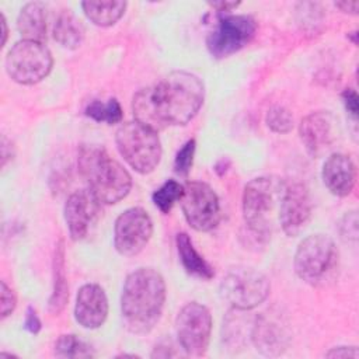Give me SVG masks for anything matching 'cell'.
Returning a JSON list of instances; mask_svg holds the SVG:
<instances>
[{
    "instance_id": "cell-16",
    "label": "cell",
    "mask_w": 359,
    "mask_h": 359,
    "mask_svg": "<svg viewBox=\"0 0 359 359\" xmlns=\"http://www.w3.org/2000/svg\"><path fill=\"white\" fill-rule=\"evenodd\" d=\"M108 316V299L104 289L95 283L83 285L79 289L74 317L76 321L88 330L101 327Z\"/></svg>"
},
{
    "instance_id": "cell-13",
    "label": "cell",
    "mask_w": 359,
    "mask_h": 359,
    "mask_svg": "<svg viewBox=\"0 0 359 359\" xmlns=\"http://www.w3.org/2000/svg\"><path fill=\"white\" fill-rule=\"evenodd\" d=\"M311 210L313 203L309 189L300 182L286 185L278 217L285 234L293 237L303 231L311 217Z\"/></svg>"
},
{
    "instance_id": "cell-34",
    "label": "cell",
    "mask_w": 359,
    "mask_h": 359,
    "mask_svg": "<svg viewBox=\"0 0 359 359\" xmlns=\"http://www.w3.org/2000/svg\"><path fill=\"white\" fill-rule=\"evenodd\" d=\"M209 6L217 11H231L240 6V1H210Z\"/></svg>"
},
{
    "instance_id": "cell-4",
    "label": "cell",
    "mask_w": 359,
    "mask_h": 359,
    "mask_svg": "<svg viewBox=\"0 0 359 359\" xmlns=\"http://www.w3.org/2000/svg\"><path fill=\"white\" fill-rule=\"evenodd\" d=\"M286 184L278 177L251 180L243 192V216L248 230L258 238H266L279 217L280 201Z\"/></svg>"
},
{
    "instance_id": "cell-7",
    "label": "cell",
    "mask_w": 359,
    "mask_h": 359,
    "mask_svg": "<svg viewBox=\"0 0 359 359\" xmlns=\"http://www.w3.org/2000/svg\"><path fill=\"white\" fill-rule=\"evenodd\" d=\"M53 59L43 42L18 41L6 56L7 74L20 84H35L52 70Z\"/></svg>"
},
{
    "instance_id": "cell-3",
    "label": "cell",
    "mask_w": 359,
    "mask_h": 359,
    "mask_svg": "<svg viewBox=\"0 0 359 359\" xmlns=\"http://www.w3.org/2000/svg\"><path fill=\"white\" fill-rule=\"evenodd\" d=\"M79 171L100 203H116L132 188L129 172L104 147L95 144H86L80 149Z\"/></svg>"
},
{
    "instance_id": "cell-2",
    "label": "cell",
    "mask_w": 359,
    "mask_h": 359,
    "mask_svg": "<svg viewBox=\"0 0 359 359\" xmlns=\"http://www.w3.org/2000/svg\"><path fill=\"white\" fill-rule=\"evenodd\" d=\"M165 302V282L153 268H139L128 275L121 310L126 328L135 334H146L157 324Z\"/></svg>"
},
{
    "instance_id": "cell-28",
    "label": "cell",
    "mask_w": 359,
    "mask_h": 359,
    "mask_svg": "<svg viewBox=\"0 0 359 359\" xmlns=\"http://www.w3.org/2000/svg\"><path fill=\"white\" fill-rule=\"evenodd\" d=\"M194 154H195V140L191 139L188 140L177 153L175 160H174V170L177 174L187 177L194 161Z\"/></svg>"
},
{
    "instance_id": "cell-9",
    "label": "cell",
    "mask_w": 359,
    "mask_h": 359,
    "mask_svg": "<svg viewBox=\"0 0 359 359\" xmlns=\"http://www.w3.org/2000/svg\"><path fill=\"white\" fill-rule=\"evenodd\" d=\"M181 208L187 222L196 231H210L219 224V198L205 182L192 181L184 185Z\"/></svg>"
},
{
    "instance_id": "cell-21",
    "label": "cell",
    "mask_w": 359,
    "mask_h": 359,
    "mask_svg": "<svg viewBox=\"0 0 359 359\" xmlns=\"http://www.w3.org/2000/svg\"><path fill=\"white\" fill-rule=\"evenodd\" d=\"M69 299V286L65 272V247L63 241H59L55 248L53 257V292L49 299V311L59 314Z\"/></svg>"
},
{
    "instance_id": "cell-19",
    "label": "cell",
    "mask_w": 359,
    "mask_h": 359,
    "mask_svg": "<svg viewBox=\"0 0 359 359\" xmlns=\"http://www.w3.org/2000/svg\"><path fill=\"white\" fill-rule=\"evenodd\" d=\"M39 1L25 4L17 18V28L22 39L43 42L46 38V13Z\"/></svg>"
},
{
    "instance_id": "cell-33",
    "label": "cell",
    "mask_w": 359,
    "mask_h": 359,
    "mask_svg": "<svg viewBox=\"0 0 359 359\" xmlns=\"http://www.w3.org/2000/svg\"><path fill=\"white\" fill-rule=\"evenodd\" d=\"M25 328L31 332V334H38L41 330V321L35 313V310L32 307H28L27 310V316H25Z\"/></svg>"
},
{
    "instance_id": "cell-26",
    "label": "cell",
    "mask_w": 359,
    "mask_h": 359,
    "mask_svg": "<svg viewBox=\"0 0 359 359\" xmlns=\"http://www.w3.org/2000/svg\"><path fill=\"white\" fill-rule=\"evenodd\" d=\"M184 185L177 182L175 180L165 181L158 189H156L151 195L153 203L160 209L163 213H168L174 203L182 198Z\"/></svg>"
},
{
    "instance_id": "cell-15",
    "label": "cell",
    "mask_w": 359,
    "mask_h": 359,
    "mask_svg": "<svg viewBox=\"0 0 359 359\" xmlns=\"http://www.w3.org/2000/svg\"><path fill=\"white\" fill-rule=\"evenodd\" d=\"M98 212L100 202L90 191H77L67 198L65 203V220L72 240L77 241L87 236Z\"/></svg>"
},
{
    "instance_id": "cell-1",
    "label": "cell",
    "mask_w": 359,
    "mask_h": 359,
    "mask_svg": "<svg viewBox=\"0 0 359 359\" xmlns=\"http://www.w3.org/2000/svg\"><path fill=\"white\" fill-rule=\"evenodd\" d=\"M205 98L201 79L188 72H172L158 83L139 90L132 101L135 121L154 132L187 125Z\"/></svg>"
},
{
    "instance_id": "cell-25",
    "label": "cell",
    "mask_w": 359,
    "mask_h": 359,
    "mask_svg": "<svg viewBox=\"0 0 359 359\" xmlns=\"http://www.w3.org/2000/svg\"><path fill=\"white\" fill-rule=\"evenodd\" d=\"M55 355L59 358H91L93 348L74 334L60 335L55 344Z\"/></svg>"
},
{
    "instance_id": "cell-29",
    "label": "cell",
    "mask_w": 359,
    "mask_h": 359,
    "mask_svg": "<svg viewBox=\"0 0 359 359\" xmlns=\"http://www.w3.org/2000/svg\"><path fill=\"white\" fill-rule=\"evenodd\" d=\"M0 314L1 318H6L13 313L17 304V299L14 292L6 285L4 280H1V289H0Z\"/></svg>"
},
{
    "instance_id": "cell-10",
    "label": "cell",
    "mask_w": 359,
    "mask_h": 359,
    "mask_svg": "<svg viewBox=\"0 0 359 359\" xmlns=\"http://www.w3.org/2000/svg\"><path fill=\"white\" fill-rule=\"evenodd\" d=\"M175 330L178 342L188 355H203L209 346L212 332L210 311L196 302L185 304L177 316Z\"/></svg>"
},
{
    "instance_id": "cell-6",
    "label": "cell",
    "mask_w": 359,
    "mask_h": 359,
    "mask_svg": "<svg viewBox=\"0 0 359 359\" xmlns=\"http://www.w3.org/2000/svg\"><path fill=\"white\" fill-rule=\"evenodd\" d=\"M115 142L125 161L140 174L151 172L161 160V143L157 132L136 121L121 125Z\"/></svg>"
},
{
    "instance_id": "cell-12",
    "label": "cell",
    "mask_w": 359,
    "mask_h": 359,
    "mask_svg": "<svg viewBox=\"0 0 359 359\" xmlns=\"http://www.w3.org/2000/svg\"><path fill=\"white\" fill-rule=\"evenodd\" d=\"M153 234V222L142 208H129L122 212L114 229L115 250L123 257L137 255Z\"/></svg>"
},
{
    "instance_id": "cell-30",
    "label": "cell",
    "mask_w": 359,
    "mask_h": 359,
    "mask_svg": "<svg viewBox=\"0 0 359 359\" xmlns=\"http://www.w3.org/2000/svg\"><path fill=\"white\" fill-rule=\"evenodd\" d=\"M341 237L346 241L358 238V216L355 212L345 215L344 220L341 222Z\"/></svg>"
},
{
    "instance_id": "cell-5",
    "label": "cell",
    "mask_w": 359,
    "mask_h": 359,
    "mask_svg": "<svg viewBox=\"0 0 359 359\" xmlns=\"http://www.w3.org/2000/svg\"><path fill=\"white\" fill-rule=\"evenodd\" d=\"M339 252L325 234H313L306 237L294 254V272L311 286H323L337 275Z\"/></svg>"
},
{
    "instance_id": "cell-18",
    "label": "cell",
    "mask_w": 359,
    "mask_h": 359,
    "mask_svg": "<svg viewBox=\"0 0 359 359\" xmlns=\"http://www.w3.org/2000/svg\"><path fill=\"white\" fill-rule=\"evenodd\" d=\"M251 339L257 351L266 356H278L287 346L289 335L286 328L275 318L259 317L251 330Z\"/></svg>"
},
{
    "instance_id": "cell-22",
    "label": "cell",
    "mask_w": 359,
    "mask_h": 359,
    "mask_svg": "<svg viewBox=\"0 0 359 359\" xmlns=\"http://www.w3.org/2000/svg\"><path fill=\"white\" fill-rule=\"evenodd\" d=\"M53 38L67 49H76L84 39V27L81 21L69 10L59 14L53 25Z\"/></svg>"
},
{
    "instance_id": "cell-17",
    "label": "cell",
    "mask_w": 359,
    "mask_h": 359,
    "mask_svg": "<svg viewBox=\"0 0 359 359\" xmlns=\"http://www.w3.org/2000/svg\"><path fill=\"white\" fill-rule=\"evenodd\" d=\"M323 181L331 194L349 195L356 181V168L351 157L342 153L331 154L323 165Z\"/></svg>"
},
{
    "instance_id": "cell-35",
    "label": "cell",
    "mask_w": 359,
    "mask_h": 359,
    "mask_svg": "<svg viewBox=\"0 0 359 359\" xmlns=\"http://www.w3.org/2000/svg\"><path fill=\"white\" fill-rule=\"evenodd\" d=\"M335 6L344 11V13H351V14H356L358 7H359V1H338L335 3Z\"/></svg>"
},
{
    "instance_id": "cell-24",
    "label": "cell",
    "mask_w": 359,
    "mask_h": 359,
    "mask_svg": "<svg viewBox=\"0 0 359 359\" xmlns=\"http://www.w3.org/2000/svg\"><path fill=\"white\" fill-rule=\"evenodd\" d=\"M86 115L97 122H105L108 125L118 123L122 119V108L118 100L109 98L107 101L94 100L86 108Z\"/></svg>"
},
{
    "instance_id": "cell-8",
    "label": "cell",
    "mask_w": 359,
    "mask_h": 359,
    "mask_svg": "<svg viewBox=\"0 0 359 359\" xmlns=\"http://www.w3.org/2000/svg\"><path fill=\"white\" fill-rule=\"evenodd\" d=\"M271 286L265 275L254 268H231L220 283L222 297L236 310L247 311L259 306L269 294Z\"/></svg>"
},
{
    "instance_id": "cell-36",
    "label": "cell",
    "mask_w": 359,
    "mask_h": 359,
    "mask_svg": "<svg viewBox=\"0 0 359 359\" xmlns=\"http://www.w3.org/2000/svg\"><path fill=\"white\" fill-rule=\"evenodd\" d=\"M0 18H1V27H3V45L6 43V39H7V25H6V18H4V15L1 14L0 15Z\"/></svg>"
},
{
    "instance_id": "cell-14",
    "label": "cell",
    "mask_w": 359,
    "mask_h": 359,
    "mask_svg": "<svg viewBox=\"0 0 359 359\" xmlns=\"http://www.w3.org/2000/svg\"><path fill=\"white\" fill-rule=\"evenodd\" d=\"M337 119L328 111H316L306 115L299 126L300 139L313 157L321 156L337 139Z\"/></svg>"
},
{
    "instance_id": "cell-20",
    "label": "cell",
    "mask_w": 359,
    "mask_h": 359,
    "mask_svg": "<svg viewBox=\"0 0 359 359\" xmlns=\"http://www.w3.org/2000/svg\"><path fill=\"white\" fill-rule=\"evenodd\" d=\"M177 250L180 254V259L185 271L196 278L209 280L213 278L215 271L210 264L195 250L192 240L187 233H178L177 238Z\"/></svg>"
},
{
    "instance_id": "cell-23",
    "label": "cell",
    "mask_w": 359,
    "mask_h": 359,
    "mask_svg": "<svg viewBox=\"0 0 359 359\" xmlns=\"http://www.w3.org/2000/svg\"><path fill=\"white\" fill-rule=\"evenodd\" d=\"M86 17L98 27L114 25L125 13L126 1H83Z\"/></svg>"
},
{
    "instance_id": "cell-32",
    "label": "cell",
    "mask_w": 359,
    "mask_h": 359,
    "mask_svg": "<svg viewBox=\"0 0 359 359\" xmlns=\"http://www.w3.org/2000/svg\"><path fill=\"white\" fill-rule=\"evenodd\" d=\"M342 100H344V104H345V108L348 109V112L356 118V115H358V94L352 88H348L342 93Z\"/></svg>"
},
{
    "instance_id": "cell-27",
    "label": "cell",
    "mask_w": 359,
    "mask_h": 359,
    "mask_svg": "<svg viewBox=\"0 0 359 359\" xmlns=\"http://www.w3.org/2000/svg\"><path fill=\"white\" fill-rule=\"evenodd\" d=\"M266 125L276 133H287L293 128V116L283 107H273L266 114Z\"/></svg>"
},
{
    "instance_id": "cell-11",
    "label": "cell",
    "mask_w": 359,
    "mask_h": 359,
    "mask_svg": "<svg viewBox=\"0 0 359 359\" xmlns=\"http://www.w3.org/2000/svg\"><path fill=\"white\" fill-rule=\"evenodd\" d=\"M257 22L250 15H224L219 18L206 38V46L212 56L226 57L244 48L254 36Z\"/></svg>"
},
{
    "instance_id": "cell-31",
    "label": "cell",
    "mask_w": 359,
    "mask_h": 359,
    "mask_svg": "<svg viewBox=\"0 0 359 359\" xmlns=\"http://www.w3.org/2000/svg\"><path fill=\"white\" fill-rule=\"evenodd\" d=\"M325 356L328 358H353L358 359L359 358V351L356 346H337L332 348L331 351H328L325 353Z\"/></svg>"
}]
</instances>
